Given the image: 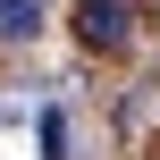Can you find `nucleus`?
Here are the masks:
<instances>
[{"label":"nucleus","mask_w":160,"mask_h":160,"mask_svg":"<svg viewBox=\"0 0 160 160\" xmlns=\"http://www.w3.org/2000/svg\"><path fill=\"white\" fill-rule=\"evenodd\" d=\"M76 42L84 51H127L135 42V0H76Z\"/></svg>","instance_id":"f257e3e1"},{"label":"nucleus","mask_w":160,"mask_h":160,"mask_svg":"<svg viewBox=\"0 0 160 160\" xmlns=\"http://www.w3.org/2000/svg\"><path fill=\"white\" fill-rule=\"evenodd\" d=\"M42 160H68V118L42 110Z\"/></svg>","instance_id":"7ed1b4c3"},{"label":"nucleus","mask_w":160,"mask_h":160,"mask_svg":"<svg viewBox=\"0 0 160 160\" xmlns=\"http://www.w3.org/2000/svg\"><path fill=\"white\" fill-rule=\"evenodd\" d=\"M42 8L51 0H0V42H34L42 34Z\"/></svg>","instance_id":"f03ea898"}]
</instances>
